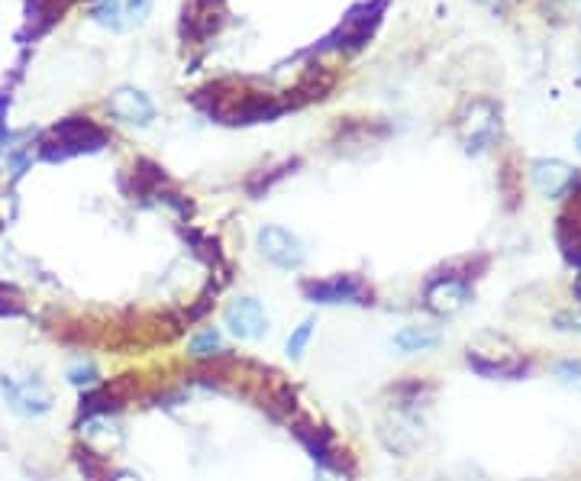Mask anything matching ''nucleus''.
Returning a JSON list of instances; mask_svg holds the SVG:
<instances>
[{
  "mask_svg": "<svg viewBox=\"0 0 581 481\" xmlns=\"http://www.w3.org/2000/svg\"><path fill=\"white\" fill-rule=\"evenodd\" d=\"M107 110H110L117 120L133 123V126H149L152 117H155V107H152L149 97H146L143 91H133V88H123V91L113 94V97H110V104H107Z\"/></svg>",
  "mask_w": 581,
  "mask_h": 481,
  "instance_id": "obj_13",
  "label": "nucleus"
},
{
  "mask_svg": "<svg viewBox=\"0 0 581 481\" xmlns=\"http://www.w3.org/2000/svg\"><path fill=\"white\" fill-rule=\"evenodd\" d=\"M552 375H556L565 388L581 394V359H559L556 365H552Z\"/></svg>",
  "mask_w": 581,
  "mask_h": 481,
  "instance_id": "obj_19",
  "label": "nucleus"
},
{
  "mask_svg": "<svg viewBox=\"0 0 581 481\" xmlns=\"http://www.w3.org/2000/svg\"><path fill=\"white\" fill-rule=\"evenodd\" d=\"M501 136V113L488 101H475L469 107V120H462V143L469 152H485Z\"/></svg>",
  "mask_w": 581,
  "mask_h": 481,
  "instance_id": "obj_8",
  "label": "nucleus"
},
{
  "mask_svg": "<svg viewBox=\"0 0 581 481\" xmlns=\"http://www.w3.org/2000/svg\"><path fill=\"white\" fill-rule=\"evenodd\" d=\"M314 333H317V317H304L297 327L288 333V339H285V352H288V359H304V352H307V346H310V339H314Z\"/></svg>",
  "mask_w": 581,
  "mask_h": 481,
  "instance_id": "obj_17",
  "label": "nucleus"
},
{
  "mask_svg": "<svg viewBox=\"0 0 581 481\" xmlns=\"http://www.w3.org/2000/svg\"><path fill=\"white\" fill-rule=\"evenodd\" d=\"M552 323H556V330L562 333H581V310L575 314V310H559L556 317H552Z\"/></svg>",
  "mask_w": 581,
  "mask_h": 481,
  "instance_id": "obj_20",
  "label": "nucleus"
},
{
  "mask_svg": "<svg viewBox=\"0 0 581 481\" xmlns=\"http://www.w3.org/2000/svg\"><path fill=\"white\" fill-rule=\"evenodd\" d=\"M0 394H4V401L13 414H20L26 420L46 417L55 404V394L39 372H23V375L4 372L0 375Z\"/></svg>",
  "mask_w": 581,
  "mask_h": 481,
  "instance_id": "obj_2",
  "label": "nucleus"
},
{
  "mask_svg": "<svg viewBox=\"0 0 581 481\" xmlns=\"http://www.w3.org/2000/svg\"><path fill=\"white\" fill-rule=\"evenodd\" d=\"M149 7H152V0H104V4L94 10V17L97 23L113 26V30H130V26L146 20Z\"/></svg>",
  "mask_w": 581,
  "mask_h": 481,
  "instance_id": "obj_12",
  "label": "nucleus"
},
{
  "mask_svg": "<svg viewBox=\"0 0 581 481\" xmlns=\"http://www.w3.org/2000/svg\"><path fill=\"white\" fill-rule=\"evenodd\" d=\"M481 4H488V7H504V4H510V0H481Z\"/></svg>",
  "mask_w": 581,
  "mask_h": 481,
  "instance_id": "obj_25",
  "label": "nucleus"
},
{
  "mask_svg": "<svg viewBox=\"0 0 581 481\" xmlns=\"http://www.w3.org/2000/svg\"><path fill=\"white\" fill-rule=\"evenodd\" d=\"M194 104L223 123H262V120H275L278 113L288 110V101H281L278 94L252 88L249 81H236V78L207 84L204 91L194 94Z\"/></svg>",
  "mask_w": 581,
  "mask_h": 481,
  "instance_id": "obj_1",
  "label": "nucleus"
},
{
  "mask_svg": "<svg viewBox=\"0 0 581 481\" xmlns=\"http://www.w3.org/2000/svg\"><path fill=\"white\" fill-rule=\"evenodd\" d=\"M259 252L265 262H272L281 272H297L307 262L304 243L285 226H262L259 230Z\"/></svg>",
  "mask_w": 581,
  "mask_h": 481,
  "instance_id": "obj_7",
  "label": "nucleus"
},
{
  "mask_svg": "<svg viewBox=\"0 0 581 481\" xmlns=\"http://www.w3.org/2000/svg\"><path fill=\"white\" fill-rule=\"evenodd\" d=\"M223 327L243 343H259L272 333V317L259 297H236L223 310Z\"/></svg>",
  "mask_w": 581,
  "mask_h": 481,
  "instance_id": "obj_4",
  "label": "nucleus"
},
{
  "mask_svg": "<svg viewBox=\"0 0 581 481\" xmlns=\"http://www.w3.org/2000/svg\"><path fill=\"white\" fill-rule=\"evenodd\" d=\"M226 339L217 327H201V330H194L191 339H188V356L191 359H226Z\"/></svg>",
  "mask_w": 581,
  "mask_h": 481,
  "instance_id": "obj_16",
  "label": "nucleus"
},
{
  "mask_svg": "<svg viewBox=\"0 0 581 481\" xmlns=\"http://www.w3.org/2000/svg\"><path fill=\"white\" fill-rule=\"evenodd\" d=\"M472 301V281L469 278H459L452 272H439L427 281V291H423V304H427L433 314L439 317H452Z\"/></svg>",
  "mask_w": 581,
  "mask_h": 481,
  "instance_id": "obj_6",
  "label": "nucleus"
},
{
  "mask_svg": "<svg viewBox=\"0 0 581 481\" xmlns=\"http://www.w3.org/2000/svg\"><path fill=\"white\" fill-rule=\"evenodd\" d=\"M336 84V78L330 72H323V68H310V72L297 81V88L291 91L288 97V107H301L307 101H320V97H327V91Z\"/></svg>",
  "mask_w": 581,
  "mask_h": 481,
  "instance_id": "obj_15",
  "label": "nucleus"
},
{
  "mask_svg": "<svg viewBox=\"0 0 581 481\" xmlns=\"http://www.w3.org/2000/svg\"><path fill=\"white\" fill-rule=\"evenodd\" d=\"M578 149H581V133H578Z\"/></svg>",
  "mask_w": 581,
  "mask_h": 481,
  "instance_id": "obj_26",
  "label": "nucleus"
},
{
  "mask_svg": "<svg viewBox=\"0 0 581 481\" xmlns=\"http://www.w3.org/2000/svg\"><path fill=\"white\" fill-rule=\"evenodd\" d=\"M223 0H194V10H201L204 17H210V13H217L220 10Z\"/></svg>",
  "mask_w": 581,
  "mask_h": 481,
  "instance_id": "obj_23",
  "label": "nucleus"
},
{
  "mask_svg": "<svg viewBox=\"0 0 581 481\" xmlns=\"http://www.w3.org/2000/svg\"><path fill=\"white\" fill-rule=\"evenodd\" d=\"M304 297L310 304L330 307V304H356L365 307L372 304V288L365 285L359 275H330V278H314L301 285Z\"/></svg>",
  "mask_w": 581,
  "mask_h": 481,
  "instance_id": "obj_3",
  "label": "nucleus"
},
{
  "mask_svg": "<svg viewBox=\"0 0 581 481\" xmlns=\"http://www.w3.org/2000/svg\"><path fill=\"white\" fill-rule=\"evenodd\" d=\"M314 481H349V472L343 469V465H320Z\"/></svg>",
  "mask_w": 581,
  "mask_h": 481,
  "instance_id": "obj_22",
  "label": "nucleus"
},
{
  "mask_svg": "<svg viewBox=\"0 0 581 481\" xmlns=\"http://www.w3.org/2000/svg\"><path fill=\"white\" fill-rule=\"evenodd\" d=\"M81 440H84V449L107 459L123 443V430L110 420V414H88L81 423Z\"/></svg>",
  "mask_w": 581,
  "mask_h": 481,
  "instance_id": "obj_11",
  "label": "nucleus"
},
{
  "mask_svg": "<svg viewBox=\"0 0 581 481\" xmlns=\"http://www.w3.org/2000/svg\"><path fill=\"white\" fill-rule=\"evenodd\" d=\"M530 181H533L540 194L562 197V194H572L581 178H578V172H575L572 165H565L559 159H536L530 165Z\"/></svg>",
  "mask_w": 581,
  "mask_h": 481,
  "instance_id": "obj_10",
  "label": "nucleus"
},
{
  "mask_svg": "<svg viewBox=\"0 0 581 481\" xmlns=\"http://www.w3.org/2000/svg\"><path fill=\"white\" fill-rule=\"evenodd\" d=\"M23 301L13 291H7V288H0V314L4 317H20L23 314Z\"/></svg>",
  "mask_w": 581,
  "mask_h": 481,
  "instance_id": "obj_21",
  "label": "nucleus"
},
{
  "mask_svg": "<svg viewBox=\"0 0 581 481\" xmlns=\"http://www.w3.org/2000/svg\"><path fill=\"white\" fill-rule=\"evenodd\" d=\"M65 378H68V385H75V388H97L101 385V372H97V365L91 359H75L72 365L65 369Z\"/></svg>",
  "mask_w": 581,
  "mask_h": 481,
  "instance_id": "obj_18",
  "label": "nucleus"
},
{
  "mask_svg": "<svg viewBox=\"0 0 581 481\" xmlns=\"http://www.w3.org/2000/svg\"><path fill=\"white\" fill-rule=\"evenodd\" d=\"M378 17H381V4L378 0H372V4H359L356 10L349 13V17L343 20V26L336 30V36L330 39L336 49H359L368 42V36L375 33V26H378Z\"/></svg>",
  "mask_w": 581,
  "mask_h": 481,
  "instance_id": "obj_9",
  "label": "nucleus"
},
{
  "mask_svg": "<svg viewBox=\"0 0 581 481\" xmlns=\"http://www.w3.org/2000/svg\"><path fill=\"white\" fill-rule=\"evenodd\" d=\"M469 369L481 378H501V381H517L533 372V362L520 356L514 349H485V346H469Z\"/></svg>",
  "mask_w": 581,
  "mask_h": 481,
  "instance_id": "obj_5",
  "label": "nucleus"
},
{
  "mask_svg": "<svg viewBox=\"0 0 581 481\" xmlns=\"http://www.w3.org/2000/svg\"><path fill=\"white\" fill-rule=\"evenodd\" d=\"M443 343V330L430 327V323H410V327H401L398 333L391 336V346L401 352V356H417V352H430Z\"/></svg>",
  "mask_w": 581,
  "mask_h": 481,
  "instance_id": "obj_14",
  "label": "nucleus"
},
{
  "mask_svg": "<svg viewBox=\"0 0 581 481\" xmlns=\"http://www.w3.org/2000/svg\"><path fill=\"white\" fill-rule=\"evenodd\" d=\"M113 481H143V478H136V475H130V472H123V475H117Z\"/></svg>",
  "mask_w": 581,
  "mask_h": 481,
  "instance_id": "obj_24",
  "label": "nucleus"
}]
</instances>
